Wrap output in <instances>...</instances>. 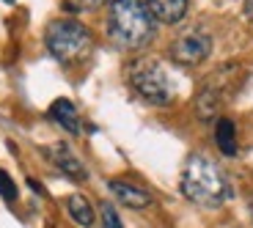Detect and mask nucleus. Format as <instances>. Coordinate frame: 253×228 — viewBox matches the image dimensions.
Returning <instances> with one entry per match:
<instances>
[{"label":"nucleus","instance_id":"obj_1","mask_svg":"<svg viewBox=\"0 0 253 228\" xmlns=\"http://www.w3.org/2000/svg\"><path fill=\"white\" fill-rule=\"evenodd\" d=\"M154 28L157 19L152 17L143 0H110L105 31L119 50L138 52L149 47L154 38Z\"/></svg>","mask_w":253,"mask_h":228},{"label":"nucleus","instance_id":"obj_2","mask_svg":"<svg viewBox=\"0 0 253 228\" xmlns=\"http://www.w3.org/2000/svg\"><path fill=\"white\" fill-rule=\"evenodd\" d=\"M179 187H182V195L190 203L204 206V209H217L231 195L228 176L207 154H190L182 168V184Z\"/></svg>","mask_w":253,"mask_h":228},{"label":"nucleus","instance_id":"obj_3","mask_svg":"<svg viewBox=\"0 0 253 228\" xmlns=\"http://www.w3.org/2000/svg\"><path fill=\"white\" fill-rule=\"evenodd\" d=\"M44 44L58 64H77L83 58H88L91 47H94V36L77 19H55L47 25Z\"/></svg>","mask_w":253,"mask_h":228},{"label":"nucleus","instance_id":"obj_4","mask_svg":"<svg viewBox=\"0 0 253 228\" xmlns=\"http://www.w3.org/2000/svg\"><path fill=\"white\" fill-rule=\"evenodd\" d=\"M126 77H129L132 91L140 96V99L149 102V105L168 108V105L173 102V96H176V88H173L168 72H165L157 61H152V58H138V61L129 66Z\"/></svg>","mask_w":253,"mask_h":228},{"label":"nucleus","instance_id":"obj_5","mask_svg":"<svg viewBox=\"0 0 253 228\" xmlns=\"http://www.w3.org/2000/svg\"><path fill=\"white\" fill-rule=\"evenodd\" d=\"M240 80H242V69L237 64H226V66H220V69L212 72V75L204 80L201 91H198V96H196L198 115H201L204 121L215 118V115L220 113V108L231 99V94L237 91Z\"/></svg>","mask_w":253,"mask_h":228},{"label":"nucleus","instance_id":"obj_6","mask_svg":"<svg viewBox=\"0 0 253 228\" xmlns=\"http://www.w3.org/2000/svg\"><path fill=\"white\" fill-rule=\"evenodd\" d=\"M212 52V36H209L204 28H187L182 31L168 47V55H171L173 64L179 66H198L204 64Z\"/></svg>","mask_w":253,"mask_h":228},{"label":"nucleus","instance_id":"obj_7","mask_svg":"<svg viewBox=\"0 0 253 228\" xmlns=\"http://www.w3.org/2000/svg\"><path fill=\"white\" fill-rule=\"evenodd\" d=\"M108 190L113 192V198L121 203V206H129V209H146L154 203V195L146 187L132 182H124V179H110Z\"/></svg>","mask_w":253,"mask_h":228},{"label":"nucleus","instance_id":"obj_8","mask_svg":"<svg viewBox=\"0 0 253 228\" xmlns=\"http://www.w3.org/2000/svg\"><path fill=\"white\" fill-rule=\"evenodd\" d=\"M47 157L52 159V165H55L61 173H66L69 179H75V182H85L88 179V171H85V165L77 159V154L72 152L66 143H55V146L47 149Z\"/></svg>","mask_w":253,"mask_h":228},{"label":"nucleus","instance_id":"obj_9","mask_svg":"<svg viewBox=\"0 0 253 228\" xmlns=\"http://www.w3.org/2000/svg\"><path fill=\"white\" fill-rule=\"evenodd\" d=\"M146 8L152 11V17L163 25H176L182 22L184 14H187L190 0H143Z\"/></svg>","mask_w":253,"mask_h":228},{"label":"nucleus","instance_id":"obj_10","mask_svg":"<svg viewBox=\"0 0 253 228\" xmlns=\"http://www.w3.org/2000/svg\"><path fill=\"white\" fill-rule=\"evenodd\" d=\"M47 115H50V118L55 121V124L63 129V132L80 135L83 121H80V113H77V108L72 105L69 99H55V102L50 105V110H47Z\"/></svg>","mask_w":253,"mask_h":228},{"label":"nucleus","instance_id":"obj_11","mask_svg":"<svg viewBox=\"0 0 253 228\" xmlns=\"http://www.w3.org/2000/svg\"><path fill=\"white\" fill-rule=\"evenodd\" d=\"M215 143L220 149V154H226V157L237 154V124L226 115H220L215 124Z\"/></svg>","mask_w":253,"mask_h":228},{"label":"nucleus","instance_id":"obj_12","mask_svg":"<svg viewBox=\"0 0 253 228\" xmlns=\"http://www.w3.org/2000/svg\"><path fill=\"white\" fill-rule=\"evenodd\" d=\"M66 212H69V217L83 228H91L94 220H96L94 206H91V201L85 195H69L66 198Z\"/></svg>","mask_w":253,"mask_h":228},{"label":"nucleus","instance_id":"obj_13","mask_svg":"<svg viewBox=\"0 0 253 228\" xmlns=\"http://www.w3.org/2000/svg\"><path fill=\"white\" fill-rule=\"evenodd\" d=\"M99 217H102V228H124V223H121V217H119L113 203H102Z\"/></svg>","mask_w":253,"mask_h":228},{"label":"nucleus","instance_id":"obj_14","mask_svg":"<svg viewBox=\"0 0 253 228\" xmlns=\"http://www.w3.org/2000/svg\"><path fill=\"white\" fill-rule=\"evenodd\" d=\"M17 195H19V190H17V184H14V179L0 168V198L8 201V203H14V201H17Z\"/></svg>","mask_w":253,"mask_h":228},{"label":"nucleus","instance_id":"obj_15","mask_svg":"<svg viewBox=\"0 0 253 228\" xmlns=\"http://www.w3.org/2000/svg\"><path fill=\"white\" fill-rule=\"evenodd\" d=\"M85 8H102V6H108L110 0H80Z\"/></svg>","mask_w":253,"mask_h":228},{"label":"nucleus","instance_id":"obj_16","mask_svg":"<svg viewBox=\"0 0 253 228\" xmlns=\"http://www.w3.org/2000/svg\"><path fill=\"white\" fill-rule=\"evenodd\" d=\"M245 19L253 22V0H245Z\"/></svg>","mask_w":253,"mask_h":228},{"label":"nucleus","instance_id":"obj_17","mask_svg":"<svg viewBox=\"0 0 253 228\" xmlns=\"http://www.w3.org/2000/svg\"><path fill=\"white\" fill-rule=\"evenodd\" d=\"M251 220H253V198H251Z\"/></svg>","mask_w":253,"mask_h":228},{"label":"nucleus","instance_id":"obj_18","mask_svg":"<svg viewBox=\"0 0 253 228\" xmlns=\"http://www.w3.org/2000/svg\"><path fill=\"white\" fill-rule=\"evenodd\" d=\"M3 3H17V0H3Z\"/></svg>","mask_w":253,"mask_h":228}]
</instances>
